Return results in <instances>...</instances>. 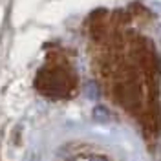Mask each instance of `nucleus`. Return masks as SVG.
Returning a JSON list of instances; mask_svg holds the SVG:
<instances>
[{"instance_id":"1","label":"nucleus","mask_w":161,"mask_h":161,"mask_svg":"<svg viewBox=\"0 0 161 161\" xmlns=\"http://www.w3.org/2000/svg\"><path fill=\"white\" fill-rule=\"evenodd\" d=\"M37 88L48 97H66L73 88V77L62 66L42 68L37 75Z\"/></svg>"}]
</instances>
